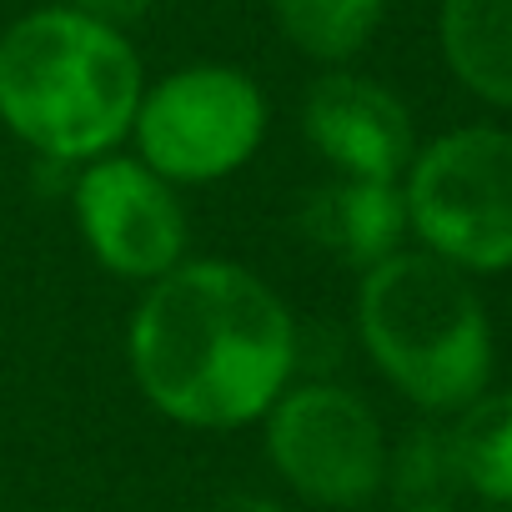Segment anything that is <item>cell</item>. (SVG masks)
<instances>
[{"label":"cell","mask_w":512,"mask_h":512,"mask_svg":"<svg viewBox=\"0 0 512 512\" xmlns=\"http://www.w3.org/2000/svg\"><path fill=\"white\" fill-rule=\"evenodd\" d=\"M407 226L462 272L512 267V131L462 126L437 136L407 176Z\"/></svg>","instance_id":"4"},{"label":"cell","mask_w":512,"mask_h":512,"mask_svg":"<svg viewBox=\"0 0 512 512\" xmlns=\"http://www.w3.org/2000/svg\"><path fill=\"white\" fill-rule=\"evenodd\" d=\"M151 6H156V0H71L66 11H76V16H86V21H101V26L121 31V26L141 21Z\"/></svg>","instance_id":"14"},{"label":"cell","mask_w":512,"mask_h":512,"mask_svg":"<svg viewBox=\"0 0 512 512\" xmlns=\"http://www.w3.org/2000/svg\"><path fill=\"white\" fill-rule=\"evenodd\" d=\"M302 231L332 251L342 267L372 272L397 251L407 231V201L397 181H367V176H337L317 186L302 201Z\"/></svg>","instance_id":"9"},{"label":"cell","mask_w":512,"mask_h":512,"mask_svg":"<svg viewBox=\"0 0 512 512\" xmlns=\"http://www.w3.org/2000/svg\"><path fill=\"white\" fill-rule=\"evenodd\" d=\"M452 452L467 492L487 502H512V392L467 402L452 427Z\"/></svg>","instance_id":"11"},{"label":"cell","mask_w":512,"mask_h":512,"mask_svg":"<svg viewBox=\"0 0 512 512\" xmlns=\"http://www.w3.org/2000/svg\"><path fill=\"white\" fill-rule=\"evenodd\" d=\"M141 66L121 31L36 11L0 36V121L51 161H96L136 121Z\"/></svg>","instance_id":"2"},{"label":"cell","mask_w":512,"mask_h":512,"mask_svg":"<svg viewBox=\"0 0 512 512\" xmlns=\"http://www.w3.org/2000/svg\"><path fill=\"white\" fill-rule=\"evenodd\" d=\"M76 221L96 262L126 282H156L181 267L186 216L146 161L96 156V166L76 181Z\"/></svg>","instance_id":"7"},{"label":"cell","mask_w":512,"mask_h":512,"mask_svg":"<svg viewBox=\"0 0 512 512\" xmlns=\"http://www.w3.org/2000/svg\"><path fill=\"white\" fill-rule=\"evenodd\" d=\"M442 56L492 106H512V0H442Z\"/></svg>","instance_id":"10"},{"label":"cell","mask_w":512,"mask_h":512,"mask_svg":"<svg viewBox=\"0 0 512 512\" xmlns=\"http://www.w3.org/2000/svg\"><path fill=\"white\" fill-rule=\"evenodd\" d=\"M267 457L317 507H362L387 477V442L372 407L332 382L282 392L267 412Z\"/></svg>","instance_id":"6"},{"label":"cell","mask_w":512,"mask_h":512,"mask_svg":"<svg viewBox=\"0 0 512 512\" xmlns=\"http://www.w3.org/2000/svg\"><path fill=\"white\" fill-rule=\"evenodd\" d=\"M302 131L342 176L397 181V171L412 161L407 106L367 76H322L302 101Z\"/></svg>","instance_id":"8"},{"label":"cell","mask_w":512,"mask_h":512,"mask_svg":"<svg viewBox=\"0 0 512 512\" xmlns=\"http://www.w3.org/2000/svg\"><path fill=\"white\" fill-rule=\"evenodd\" d=\"M211 512H277V502H267V497H226Z\"/></svg>","instance_id":"15"},{"label":"cell","mask_w":512,"mask_h":512,"mask_svg":"<svg viewBox=\"0 0 512 512\" xmlns=\"http://www.w3.org/2000/svg\"><path fill=\"white\" fill-rule=\"evenodd\" d=\"M297 367L282 297L231 262H181L151 282L131 322V372L156 412L186 427L267 417Z\"/></svg>","instance_id":"1"},{"label":"cell","mask_w":512,"mask_h":512,"mask_svg":"<svg viewBox=\"0 0 512 512\" xmlns=\"http://www.w3.org/2000/svg\"><path fill=\"white\" fill-rule=\"evenodd\" d=\"M131 131L161 181H216L262 146L267 101L231 66H186L141 96Z\"/></svg>","instance_id":"5"},{"label":"cell","mask_w":512,"mask_h":512,"mask_svg":"<svg viewBox=\"0 0 512 512\" xmlns=\"http://www.w3.org/2000/svg\"><path fill=\"white\" fill-rule=\"evenodd\" d=\"M357 332L382 377L427 412H462L492 372V327L462 267L392 251L362 277Z\"/></svg>","instance_id":"3"},{"label":"cell","mask_w":512,"mask_h":512,"mask_svg":"<svg viewBox=\"0 0 512 512\" xmlns=\"http://www.w3.org/2000/svg\"><path fill=\"white\" fill-rule=\"evenodd\" d=\"M277 21L297 51L312 61H347L377 31L382 0H272Z\"/></svg>","instance_id":"13"},{"label":"cell","mask_w":512,"mask_h":512,"mask_svg":"<svg viewBox=\"0 0 512 512\" xmlns=\"http://www.w3.org/2000/svg\"><path fill=\"white\" fill-rule=\"evenodd\" d=\"M397 512H452L457 497L467 492L457 452H452V432L447 427H412L397 447V457L387 462V477Z\"/></svg>","instance_id":"12"}]
</instances>
